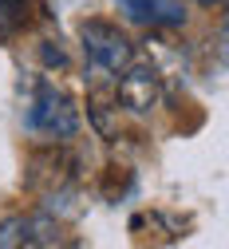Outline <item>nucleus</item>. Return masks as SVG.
<instances>
[{
    "mask_svg": "<svg viewBox=\"0 0 229 249\" xmlns=\"http://www.w3.org/2000/svg\"><path fill=\"white\" fill-rule=\"evenodd\" d=\"M24 127L32 135H48V139L63 142L79 131V103L59 83H52L44 75H32L28 95H24Z\"/></svg>",
    "mask_w": 229,
    "mask_h": 249,
    "instance_id": "f257e3e1",
    "label": "nucleus"
},
{
    "mask_svg": "<svg viewBox=\"0 0 229 249\" xmlns=\"http://www.w3.org/2000/svg\"><path fill=\"white\" fill-rule=\"evenodd\" d=\"M75 182H79V159L68 150V146H44V150H32V159H28V186L36 194H44L52 206L55 202H68L71 190H75Z\"/></svg>",
    "mask_w": 229,
    "mask_h": 249,
    "instance_id": "f03ea898",
    "label": "nucleus"
},
{
    "mask_svg": "<svg viewBox=\"0 0 229 249\" xmlns=\"http://www.w3.org/2000/svg\"><path fill=\"white\" fill-rule=\"evenodd\" d=\"M79 44H83V55L91 68L99 71H119L130 55H135V44L126 40V32L111 20H83L79 24Z\"/></svg>",
    "mask_w": 229,
    "mask_h": 249,
    "instance_id": "7ed1b4c3",
    "label": "nucleus"
},
{
    "mask_svg": "<svg viewBox=\"0 0 229 249\" xmlns=\"http://www.w3.org/2000/svg\"><path fill=\"white\" fill-rule=\"evenodd\" d=\"M119 71H123V75L115 79L119 107H126L130 115H150V111L158 107V99H162V75H158V64H154V59L130 55Z\"/></svg>",
    "mask_w": 229,
    "mask_h": 249,
    "instance_id": "20e7f679",
    "label": "nucleus"
},
{
    "mask_svg": "<svg viewBox=\"0 0 229 249\" xmlns=\"http://www.w3.org/2000/svg\"><path fill=\"white\" fill-rule=\"evenodd\" d=\"M59 241H63V226L52 213H28V217L0 222V249H40Z\"/></svg>",
    "mask_w": 229,
    "mask_h": 249,
    "instance_id": "39448f33",
    "label": "nucleus"
},
{
    "mask_svg": "<svg viewBox=\"0 0 229 249\" xmlns=\"http://www.w3.org/2000/svg\"><path fill=\"white\" fill-rule=\"evenodd\" d=\"M107 75L111 71L95 68V79L87 87V119L103 139H119V95H115V83Z\"/></svg>",
    "mask_w": 229,
    "mask_h": 249,
    "instance_id": "423d86ee",
    "label": "nucleus"
},
{
    "mask_svg": "<svg viewBox=\"0 0 229 249\" xmlns=\"http://www.w3.org/2000/svg\"><path fill=\"white\" fill-rule=\"evenodd\" d=\"M119 12L146 28H182L186 24V4L182 0H115Z\"/></svg>",
    "mask_w": 229,
    "mask_h": 249,
    "instance_id": "0eeeda50",
    "label": "nucleus"
},
{
    "mask_svg": "<svg viewBox=\"0 0 229 249\" xmlns=\"http://www.w3.org/2000/svg\"><path fill=\"white\" fill-rule=\"evenodd\" d=\"M28 20H32V0H0V36L28 28Z\"/></svg>",
    "mask_w": 229,
    "mask_h": 249,
    "instance_id": "6e6552de",
    "label": "nucleus"
},
{
    "mask_svg": "<svg viewBox=\"0 0 229 249\" xmlns=\"http://www.w3.org/2000/svg\"><path fill=\"white\" fill-rule=\"evenodd\" d=\"M40 55H44V64H48V68H68V55H63V48H59V36H55V40H52V36H44Z\"/></svg>",
    "mask_w": 229,
    "mask_h": 249,
    "instance_id": "1a4fd4ad",
    "label": "nucleus"
},
{
    "mask_svg": "<svg viewBox=\"0 0 229 249\" xmlns=\"http://www.w3.org/2000/svg\"><path fill=\"white\" fill-rule=\"evenodd\" d=\"M202 4H213V0H202Z\"/></svg>",
    "mask_w": 229,
    "mask_h": 249,
    "instance_id": "9d476101",
    "label": "nucleus"
}]
</instances>
